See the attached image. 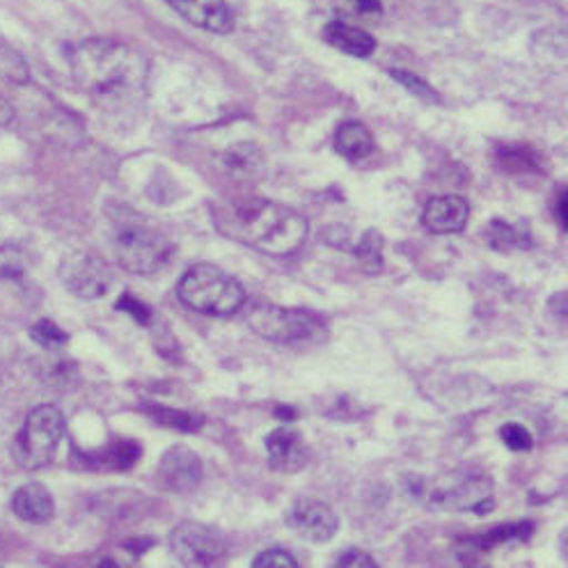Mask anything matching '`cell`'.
<instances>
[{
  "label": "cell",
  "instance_id": "cb8c5ba5",
  "mask_svg": "<svg viewBox=\"0 0 568 568\" xmlns=\"http://www.w3.org/2000/svg\"><path fill=\"white\" fill-rule=\"evenodd\" d=\"M393 79L397 83H402L408 92H413L417 99H424V101H438V94L432 90V85H426L422 79H417L415 74H410V71H399V69H393Z\"/></svg>",
  "mask_w": 568,
  "mask_h": 568
},
{
  "label": "cell",
  "instance_id": "d4e9b609",
  "mask_svg": "<svg viewBox=\"0 0 568 568\" xmlns=\"http://www.w3.org/2000/svg\"><path fill=\"white\" fill-rule=\"evenodd\" d=\"M253 566H255V568H296L298 561H296L287 550L273 548V550H266V552L257 555L255 561H253Z\"/></svg>",
  "mask_w": 568,
  "mask_h": 568
},
{
  "label": "cell",
  "instance_id": "44dd1931",
  "mask_svg": "<svg viewBox=\"0 0 568 568\" xmlns=\"http://www.w3.org/2000/svg\"><path fill=\"white\" fill-rule=\"evenodd\" d=\"M150 413H152V417H154L159 424L170 426V429L186 432V434L197 432L200 426L204 424V417H200V415H195V413H186V410H174V408L152 406Z\"/></svg>",
  "mask_w": 568,
  "mask_h": 568
},
{
  "label": "cell",
  "instance_id": "484cf974",
  "mask_svg": "<svg viewBox=\"0 0 568 568\" xmlns=\"http://www.w3.org/2000/svg\"><path fill=\"white\" fill-rule=\"evenodd\" d=\"M118 310L131 314L140 326H150V324H152V310H150V305H145L142 301L133 298L131 294H124V296L118 301Z\"/></svg>",
  "mask_w": 568,
  "mask_h": 568
},
{
  "label": "cell",
  "instance_id": "30bf717a",
  "mask_svg": "<svg viewBox=\"0 0 568 568\" xmlns=\"http://www.w3.org/2000/svg\"><path fill=\"white\" fill-rule=\"evenodd\" d=\"M159 477L168 490H193L202 481V460L193 449L184 445L170 447L159 460Z\"/></svg>",
  "mask_w": 568,
  "mask_h": 568
},
{
  "label": "cell",
  "instance_id": "277c9868",
  "mask_svg": "<svg viewBox=\"0 0 568 568\" xmlns=\"http://www.w3.org/2000/svg\"><path fill=\"white\" fill-rule=\"evenodd\" d=\"M176 296L206 316H232L245 305L241 282L211 264H197L176 284Z\"/></svg>",
  "mask_w": 568,
  "mask_h": 568
},
{
  "label": "cell",
  "instance_id": "f546056e",
  "mask_svg": "<svg viewBox=\"0 0 568 568\" xmlns=\"http://www.w3.org/2000/svg\"><path fill=\"white\" fill-rule=\"evenodd\" d=\"M14 118V111H12V105H10V101L0 94V126H6V124H10V120Z\"/></svg>",
  "mask_w": 568,
  "mask_h": 568
},
{
  "label": "cell",
  "instance_id": "2e32d148",
  "mask_svg": "<svg viewBox=\"0 0 568 568\" xmlns=\"http://www.w3.org/2000/svg\"><path fill=\"white\" fill-rule=\"evenodd\" d=\"M335 150L348 161L367 159L374 150V138L369 129L361 122H344L335 133Z\"/></svg>",
  "mask_w": 568,
  "mask_h": 568
},
{
  "label": "cell",
  "instance_id": "7a4b0ae2",
  "mask_svg": "<svg viewBox=\"0 0 568 568\" xmlns=\"http://www.w3.org/2000/svg\"><path fill=\"white\" fill-rule=\"evenodd\" d=\"M71 74L92 99L120 103L145 85L148 62L120 42L88 40L71 53Z\"/></svg>",
  "mask_w": 568,
  "mask_h": 568
},
{
  "label": "cell",
  "instance_id": "4fadbf2b",
  "mask_svg": "<svg viewBox=\"0 0 568 568\" xmlns=\"http://www.w3.org/2000/svg\"><path fill=\"white\" fill-rule=\"evenodd\" d=\"M266 452L271 468L287 475L301 473L310 460V452L303 436L294 429H287V426H282V429H275L266 436Z\"/></svg>",
  "mask_w": 568,
  "mask_h": 568
},
{
  "label": "cell",
  "instance_id": "7c38bea8",
  "mask_svg": "<svg viewBox=\"0 0 568 568\" xmlns=\"http://www.w3.org/2000/svg\"><path fill=\"white\" fill-rule=\"evenodd\" d=\"M470 219V206L458 195H440L426 202L422 211V225L432 234L464 232Z\"/></svg>",
  "mask_w": 568,
  "mask_h": 568
},
{
  "label": "cell",
  "instance_id": "e0dca14e",
  "mask_svg": "<svg viewBox=\"0 0 568 568\" xmlns=\"http://www.w3.org/2000/svg\"><path fill=\"white\" fill-rule=\"evenodd\" d=\"M486 241L493 251L509 253V251H527L531 245V236L525 223H509L505 219L493 221L486 230Z\"/></svg>",
  "mask_w": 568,
  "mask_h": 568
},
{
  "label": "cell",
  "instance_id": "8992f818",
  "mask_svg": "<svg viewBox=\"0 0 568 568\" xmlns=\"http://www.w3.org/2000/svg\"><path fill=\"white\" fill-rule=\"evenodd\" d=\"M251 328L271 342H303L324 331L322 316L310 310H287L271 303H253L245 312Z\"/></svg>",
  "mask_w": 568,
  "mask_h": 568
},
{
  "label": "cell",
  "instance_id": "3957f363",
  "mask_svg": "<svg viewBox=\"0 0 568 568\" xmlns=\"http://www.w3.org/2000/svg\"><path fill=\"white\" fill-rule=\"evenodd\" d=\"M111 247L118 264L131 273H156L172 253L170 241L135 211L115 213L111 221Z\"/></svg>",
  "mask_w": 568,
  "mask_h": 568
},
{
  "label": "cell",
  "instance_id": "f1b7e54d",
  "mask_svg": "<svg viewBox=\"0 0 568 568\" xmlns=\"http://www.w3.org/2000/svg\"><path fill=\"white\" fill-rule=\"evenodd\" d=\"M324 239H326V243H328V245L339 247V251H351V247H353L348 230H346V227H339V225L328 227V230H326V234H324Z\"/></svg>",
  "mask_w": 568,
  "mask_h": 568
},
{
  "label": "cell",
  "instance_id": "7402d4cb",
  "mask_svg": "<svg viewBox=\"0 0 568 568\" xmlns=\"http://www.w3.org/2000/svg\"><path fill=\"white\" fill-rule=\"evenodd\" d=\"M30 337L38 342L40 346H44V348H60L69 339V335L58 324L49 322V318H42V322L34 324L30 328Z\"/></svg>",
  "mask_w": 568,
  "mask_h": 568
},
{
  "label": "cell",
  "instance_id": "4316f807",
  "mask_svg": "<svg viewBox=\"0 0 568 568\" xmlns=\"http://www.w3.org/2000/svg\"><path fill=\"white\" fill-rule=\"evenodd\" d=\"M337 568H376V561L372 555H367L365 550H358V548H351V550H344L337 561H335Z\"/></svg>",
  "mask_w": 568,
  "mask_h": 568
},
{
  "label": "cell",
  "instance_id": "83f0119b",
  "mask_svg": "<svg viewBox=\"0 0 568 568\" xmlns=\"http://www.w3.org/2000/svg\"><path fill=\"white\" fill-rule=\"evenodd\" d=\"M344 6H348L346 8V12L348 14H355V17H378L381 12H383V8H381V0H344Z\"/></svg>",
  "mask_w": 568,
  "mask_h": 568
},
{
  "label": "cell",
  "instance_id": "ba28073f",
  "mask_svg": "<svg viewBox=\"0 0 568 568\" xmlns=\"http://www.w3.org/2000/svg\"><path fill=\"white\" fill-rule=\"evenodd\" d=\"M60 277L69 294L85 301H94V298H101L103 294H109L111 282H113L109 264L99 260L97 255H88V253L69 255L62 262Z\"/></svg>",
  "mask_w": 568,
  "mask_h": 568
},
{
  "label": "cell",
  "instance_id": "9c48e42d",
  "mask_svg": "<svg viewBox=\"0 0 568 568\" xmlns=\"http://www.w3.org/2000/svg\"><path fill=\"white\" fill-rule=\"evenodd\" d=\"M284 520H287V527L294 535L310 544H326L339 529V518L333 507L316 500V497H298L287 509Z\"/></svg>",
  "mask_w": 568,
  "mask_h": 568
},
{
  "label": "cell",
  "instance_id": "8fae6325",
  "mask_svg": "<svg viewBox=\"0 0 568 568\" xmlns=\"http://www.w3.org/2000/svg\"><path fill=\"white\" fill-rule=\"evenodd\" d=\"M165 3L191 26L209 32L225 34L234 26L227 0H165Z\"/></svg>",
  "mask_w": 568,
  "mask_h": 568
},
{
  "label": "cell",
  "instance_id": "6da1fadb",
  "mask_svg": "<svg viewBox=\"0 0 568 568\" xmlns=\"http://www.w3.org/2000/svg\"><path fill=\"white\" fill-rule=\"evenodd\" d=\"M216 223L221 234L273 257H287L301 251L310 232L298 211L271 200L227 204L216 211Z\"/></svg>",
  "mask_w": 568,
  "mask_h": 568
},
{
  "label": "cell",
  "instance_id": "5b68a950",
  "mask_svg": "<svg viewBox=\"0 0 568 568\" xmlns=\"http://www.w3.org/2000/svg\"><path fill=\"white\" fill-rule=\"evenodd\" d=\"M64 438V417L58 406L42 404L32 408L19 432L14 456L26 470L47 468Z\"/></svg>",
  "mask_w": 568,
  "mask_h": 568
},
{
  "label": "cell",
  "instance_id": "4dcf8cb0",
  "mask_svg": "<svg viewBox=\"0 0 568 568\" xmlns=\"http://www.w3.org/2000/svg\"><path fill=\"white\" fill-rule=\"evenodd\" d=\"M555 216H557V221H559V227L566 232V193H561V197H559V202H557V213H555Z\"/></svg>",
  "mask_w": 568,
  "mask_h": 568
},
{
  "label": "cell",
  "instance_id": "ffe728a7",
  "mask_svg": "<svg viewBox=\"0 0 568 568\" xmlns=\"http://www.w3.org/2000/svg\"><path fill=\"white\" fill-rule=\"evenodd\" d=\"M140 454H142V449L135 440H115L109 449H105L103 464H105V468H111L115 473H126L138 464Z\"/></svg>",
  "mask_w": 568,
  "mask_h": 568
},
{
  "label": "cell",
  "instance_id": "ac0fdd59",
  "mask_svg": "<svg viewBox=\"0 0 568 568\" xmlns=\"http://www.w3.org/2000/svg\"><path fill=\"white\" fill-rule=\"evenodd\" d=\"M225 163L239 176H251V180H257V176L264 174L262 150L253 145V142H241V145H234L225 154Z\"/></svg>",
  "mask_w": 568,
  "mask_h": 568
},
{
  "label": "cell",
  "instance_id": "d6986e66",
  "mask_svg": "<svg viewBox=\"0 0 568 568\" xmlns=\"http://www.w3.org/2000/svg\"><path fill=\"white\" fill-rule=\"evenodd\" d=\"M351 251L367 273H378L383 268V236L376 230L365 232Z\"/></svg>",
  "mask_w": 568,
  "mask_h": 568
},
{
  "label": "cell",
  "instance_id": "603a6c76",
  "mask_svg": "<svg viewBox=\"0 0 568 568\" xmlns=\"http://www.w3.org/2000/svg\"><path fill=\"white\" fill-rule=\"evenodd\" d=\"M500 438L507 445V449H511V452H529L531 445H535L531 434L525 429L523 424H516V422H509L503 426Z\"/></svg>",
  "mask_w": 568,
  "mask_h": 568
},
{
  "label": "cell",
  "instance_id": "52a82bcc",
  "mask_svg": "<svg viewBox=\"0 0 568 568\" xmlns=\"http://www.w3.org/2000/svg\"><path fill=\"white\" fill-rule=\"evenodd\" d=\"M170 550L182 566H216L227 548L213 527L200 523H180L170 531Z\"/></svg>",
  "mask_w": 568,
  "mask_h": 568
},
{
  "label": "cell",
  "instance_id": "9a60e30c",
  "mask_svg": "<svg viewBox=\"0 0 568 568\" xmlns=\"http://www.w3.org/2000/svg\"><path fill=\"white\" fill-rule=\"evenodd\" d=\"M324 40L353 58H369L376 51V40L372 34L358 26H351L346 21H331L324 28Z\"/></svg>",
  "mask_w": 568,
  "mask_h": 568
},
{
  "label": "cell",
  "instance_id": "5bb4252c",
  "mask_svg": "<svg viewBox=\"0 0 568 568\" xmlns=\"http://www.w3.org/2000/svg\"><path fill=\"white\" fill-rule=\"evenodd\" d=\"M12 511L30 525H47L55 514V505L47 486L26 484L12 497Z\"/></svg>",
  "mask_w": 568,
  "mask_h": 568
}]
</instances>
